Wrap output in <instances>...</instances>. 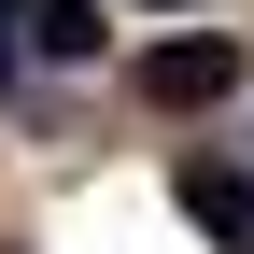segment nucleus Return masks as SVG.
Segmentation results:
<instances>
[{
	"instance_id": "obj_4",
	"label": "nucleus",
	"mask_w": 254,
	"mask_h": 254,
	"mask_svg": "<svg viewBox=\"0 0 254 254\" xmlns=\"http://www.w3.org/2000/svg\"><path fill=\"white\" fill-rule=\"evenodd\" d=\"M14 57H28V43H14V0H0V85H14Z\"/></svg>"
},
{
	"instance_id": "obj_1",
	"label": "nucleus",
	"mask_w": 254,
	"mask_h": 254,
	"mask_svg": "<svg viewBox=\"0 0 254 254\" xmlns=\"http://www.w3.org/2000/svg\"><path fill=\"white\" fill-rule=\"evenodd\" d=\"M141 99H155V113L240 99V43H226V28H170V43H141Z\"/></svg>"
},
{
	"instance_id": "obj_5",
	"label": "nucleus",
	"mask_w": 254,
	"mask_h": 254,
	"mask_svg": "<svg viewBox=\"0 0 254 254\" xmlns=\"http://www.w3.org/2000/svg\"><path fill=\"white\" fill-rule=\"evenodd\" d=\"M155 14H198V0H155Z\"/></svg>"
},
{
	"instance_id": "obj_3",
	"label": "nucleus",
	"mask_w": 254,
	"mask_h": 254,
	"mask_svg": "<svg viewBox=\"0 0 254 254\" xmlns=\"http://www.w3.org/2000/svg\"><path fill=\"white\" fill-rule=\"evenodd\" d=\"M14 43L57 57V71H85V57H99V0H14Z\"/></svg>"
},
{
	"instance_id": "obj_2",
	"label": "nucleus",
	"mask_w": 254,
	"mask_h": 254,
	"mask_svg": "<svg viewBox=\"0 0 254 254\" xmlns=\"http://www.w3.org/2000/svg\"><path fill=\"white\" fill-rule=\"evenodd\" d=\"M170 198H184V226H212L226 254H254V184H240V170H212V155H184V170H170Z\"/></svg>"
}]
</instances>
